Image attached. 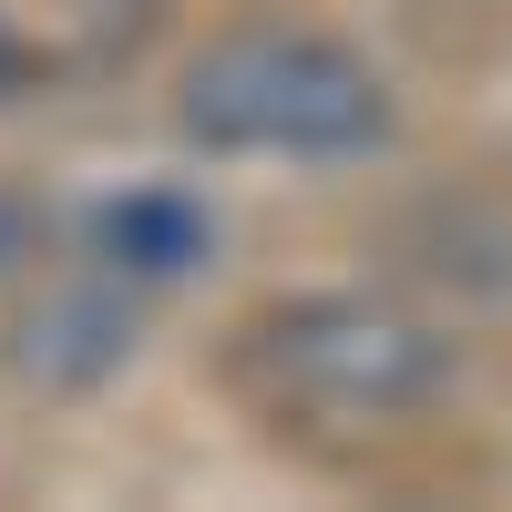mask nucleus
Returning a JSON list of instances; mask_svg holds the SVG:
<instances>
[{
  "instance_id": "3",
  "label": "nucleus",
  "mask_w": 512,
  "mask_h": 512,
  "mask_svg": "<svg viewBox=\"0 0 512 512\" xmlns=\"http://www.w3.org/2000/svg\"><path fill=\"white\" fill-rule=\"evenodd\" d=\"M164 0H0V103L113 82L154 41Z\"/></svg>"
},
{
  "instance_id": "2",
  "label": "nucleus",
  "mask_w": 512,
  "mask_h": 512,
  "mask_svg": "<svg viewBox=\"0 0 512 512\" xmlns=\"http://www.w3.org/2000/svg\"><path fill=\"white\" fill-rule=\"evenodd\" d=\"M175 123L205 154H297L338 164L390 144V82H379L349 41L297 31V21H246L216 31L175 82Z\"/></svg>"
},
{
  "instance_id": "1",
  "label": "nucleus",
  "mask_w": 512,
  "mask_h": 512,
  "mask_svg": "<svg viewBox=\"0 0 512 512\" xmlns=\"http://www.w3.org/2000/svg\"><path fill=\"white\" fill-rule=\"evenodd\" d=\"M226 390L277 431L369 441L451 390V338L390 297H287V308H256L236 328Z\"/></svg>"
},
{
  "instance_id": "4",
  "label": "nucleus",
  "mask_w": 512,
  "mask_h": 512,
  "mask_svg": "<svg viewBox=\"0 0 512 512\" xmlns=\"http://www.w3.org/2000/svg\"><path fill=\"white\" fill-rule=\"evenodd\" d=\"M93 256H103V277L164 287V277H195L216 256V226H205L195 195H113L93 216Z\"/></svg>"
}]
</instances>
